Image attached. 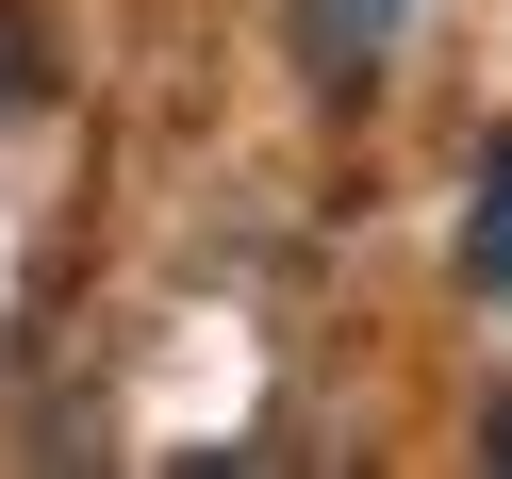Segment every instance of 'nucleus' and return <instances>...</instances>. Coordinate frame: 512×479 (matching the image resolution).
I'll use <instances>...</instances> for the list:
<instances>
[{"mask_svg": "<svg viewBox=\"0 0 512 479\" xmlns=\"http://www.w3.org/2000/svg\"><path fill=\"white\" fill-rule=\"evenodd\" d=\"M397 17H413V0H298V67L331 83V100H364L380 50H397Z\"/></svg>", "mask_w": 512, "mask_h": 479, "instance_id": "1", "label": "nucleus"}, {"mask_svg": "<svg viewBox=\"0 0 512 479\" xmlns=\"http://www.w3.org/2000/svg\"><path fill=\"white\" fill-rule=\"evenodd\" d=\"M463 281H479V298H512V133L479 149V182H463Z\"/></svg>", "mask_w": 512, "mask_h": 479, "instance_id": "2", "label": "nucleus"}, {"mask_svg": "<svg viewBox=\"0 0 512 479\" xmlns=\"http://www.w3.org/2000/svg\"><path fill=\"white\" fill-rule=\"evenodd\" d=\"M34 83H50V50H34V17L0 0V100H34Z\"/></svg>", "mask_w": 512, "mask_h": 479, "instance_id": "3", "label": "nucleus"}]
</instances>
